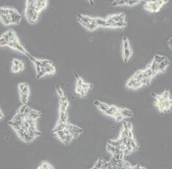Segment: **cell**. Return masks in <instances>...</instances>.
I'll use <instances>...</instances> for the list:
<instances>
[{
	"label": "cell",
	"instance_id": "cell-19",
	"mask_svg": "<svg viewBox=\"0 0 172 169\" xmlns=\"http://www.w3.org/2000/svg\"><path fill=\"white\" fill-rule=\"evenodd\" d=\"M37 169H55V168L48 161H42Z\"/></svg>",
	"mask_w": 172,
	"mask_h": 169
},
{
	"label": "cell",
	"instance_id": "cell-26",
	"mask_svg": "<svg viewBox=\"0 0 172 169\" xmlns=\"http://www.w3.org/2000/svg\"><path fill=\"white\" fill-rule=\"evenodd\" d=\"M166 57H165L164 55H155L153 57V61H155V62H157L158 65H159L160 62H163Z\"/></svg>",
	"mask_w": 172,
	"mask_h": 169
},
{
	"label": "cell",
	"instance_id": "cell-3",
	"mask_svg": "<svg viewBox=\"0 0 172 169\" xmlns=\"http://www.w3.org/2000/svg\"><path fill=\"white\" fill-rule=\"evenodd\" d=\"M155 104L161 112H167L170 110L172 106V100L170 98L169 100H164L163 101L155 100Z\"/></svg>",
	"mask_w": 172,
	"mask_h": 169
},
{
	"label": "cell",
	"instance_id": "cell-10",
	"mask_svg": "<svg viewBox=\"0 0 172 169\" xmlns=\"http://www.w3.org/2000/svg\"><path fill=\"white\" fill-rule=\"evenodd\" d=\"M77 20L79 22H83V23H85V24H89L90 23L93 22L95 20V18H92V17H90V16L79 14L78 15Z\"/></svg>",
	"mask_w": 172,
	"mask_h": 169
},
{
	"label": "cell",
	"instance_id": "cell-38",
	"mask_svg": "<svg viewBox=\"0 0 172 169\" xmlns=\"http://www.w3.org/2000/svg\"><path fill=\"white\" fill-rule=\"evenodd\" d=\"M41 62L43 66V67H46L48 65H53V62L51 60H48V59H41Z\"/></svg>",
	"mask_w": 172,
	"mask_h": 169
},
{
	"label": "cell",
	"instance_id": "cell-15",
	"mask_svg": "<svg viewBox=\"0 0 172 169\" xmlns=\"http://www.w3.org/2000/svg\"><path fill=\"white\" fill-rule=\"evenodd\" d=\"M58 122L63 124L68 123V114L67 112L59 111V118Z\"/></svg>",
	"mask_w": 172,
	"mask_h": 169
},
{
	"label": "cell",
	"instance_id": "cell-31",
	"mask_svg": "<svg viewBox=\"0 0 172 169\" xmlns=\"http://www.w3.org/2000/svg\"><path fill=\"white\" fill-rule=\"evenodd\" d=\"M56 92H57V94L59 96V97L60 98V99L65 96L63 91V89L59 85H56Z\"/></svg>",
	"mask_w": 172,
	"mask_h": 169
},
{
	"label": "cell",
	"instance_id": "cell-36",
	"mask_svg": "<svg viewBox=\"0 0 172 169\" xmlns=\"http://www.w3.org/2000/svg\"><path fill=\"white\" fill-rule=\"evenodd\" d=\"M82 88L84 89V90L86 92H88L89 91V88H91L93 87V85L91 84H89V83H84L83 84H82V85L81 86Z\"/></svg>",
	"mask_w": 172,
	"mask_h": 169
},
{
	"label": "cell",
	"instance_id": "cell-35",
	"mask_svg": "<svg viewBox=\"0 0 172 169\" xmlns=\"http://www.w3.org/2000/svg\"><path fill=\"white\" fill-rule=\"evenodd\" d=\"M152 81V78H145L141 81V83L142 85H149Z\"/></svg>",
	"mask_w": 172,
	"mask_h": 169
},
{
	"label": "cell",
	"instance_id": "cell-29",
	"mask_svg": "<svg viewBox=\"0 0 172 169\" xmlns=\"http://www.w3.org/2000/svg\"><path fill=\"white\" fill-rule=\"evenodd\" d=\"M122 45H123V49L130 48V42H129V41L127 36H124L123 39H122Z\"/></svg>",
	"mask_w": 172,
	"mask_h": 169
},
{
	"label": "cell",
	"instance_id": "cell-5",
	"mask_svg": "<svg viewBox=\"0 0 172 169\" xmlns=\"http://www.w3.org/2000/svg\"><path fill=\"white\" fill-rule=\"evenodd\" d=\"M66 128L70 131V133L73 137L74 139H77L83 132V129L78 126L77 125L72 124L71 123H69V122L66 125Z\"/></svg>",
	"mask_w": 172,
	"mask_h": 169
},
{
	"label": "cell",
	"instance_id": "cell-12",
	"mask_svg": "<svg viewBox=\"0 0 172 169\" xmlns=\"http://www.w3.org/2000/svg\"><path fill=\"white\" fill-rule=\"evenodd\" d=\"M170 65V61L167 57L158 65V72H163L166 70V68Z\"/></svg>",
	"mask_w": 172,
	"mask_h": 169
},
{
	"label": "cell",
	"instance_id": "cell-50",
	"mask_svg": "<svg viewBox=\"0 0 172 169\" xmlns=\"http://www.w3.org/2000/svg\"><path fill=\"white\" fill-rule=\"evenodd\" d=\"M90 169H98V168H96L95 167H94V166H93V167L92 168H91Z\"/></svg>",
	"mask_w": 172,
	"mask_h": 169
},
{
	"label": "cell",
	"instance_id": "cell-34",
	"mask_svg": "<svg viewBox=\"0 0 172 169\" xmlns=\"http://www.w3.org/2000/svg\"><path fill=\"white\" fill-rule=\"evenodd\" d=\"M126 5V1L124 0H121V1H114L112 3V6L117 7V6H122Z\"/></svg>",
	"mask_w": 172,
	"mask_h": 169
},
{
	"label": "cell",
	"instance_id": "cell-16",
	"mask_svg": "<svg viewBox=\"0 0 172 169\" xmlns=\"http://www.w3.org/2000/svg\"><path fill=\"white\" fill-rule=\"evenodd\" d=\"M95 23L97 24V25L98 27H102V28H110V26L106 23V19H103L101 18H95Z\"/></svg>",
	"mask_w": 172,
	"mask_h": 169
},
{
	"label": "cell",
	"instance_id": "cell-43",
	"mask_svg": "<svg viewBox=\"0 0 172 169\" xmlns=\"http://www.w3.org/2000/svg\"><path fill=\"white\" fill-rule=\"evenodd\" d=\"M27 85H28L27 83H20L18 85L19 92H21Z\"/></svg>",
	"mask_w": 172,
	"mask_h": 169
},
{
	"label": "cell",
	"instance_id": "cell-28",
	"mask_svg": "<svg viewBox=\"0 0 172 169\" xmlns=\"http://www.w3.org/2000/svg\"><path fill=\"white\" fill-rule=\"evenodd\" d=\"M148 67H149L153 72L159 73L158 72V64L157 63V62H155V61H152L151 63L148 65Z\"/></svg>",
	"mask_w": 172,
	"mask_h": 169
},
{
	"label": "cell",
	"instance_id": "cell-39",
	"mask_svg": "<svg viewBox=\"0 0 172 169\" xmlns=\"http://www.w3.org/2000/svg\"><path fill=\"white\" fill-rule=\"evenodd\" d=\"M46 75V71H45V70H44V68L43 67L42 69V70L38 73V74H37V79H41L43 77H44V76Z\"/></svg>",
	"mask_w": 172,
	"mask_h": 169
},
{
	"label": "cell",
	"instance_id": "cell-45",
	"mask_svg": "<svg viewBox=\"0 0 172 169\" xmlns=\"http://www.w3.org/2000/svg\"><path fill=\"white\" fill-rule=\"evenodd\" d=\"M18 66V67H19V68H20V71L24 70V68H25V65H24V62H23V61H21V62H20V63Z\"/></svg>",
	"mask_w": 172,
	"mask_h": 169
},
{
	"label": "cell",
	"instance_id": "cell-18",
	"mask_svg": "<svg viewBox=\"0 0 172 169\" xmlns=\"http://www.w3.org/2000/svg\"><path fill=\"white\" fill-rule=\"evenodd\" d=\"M120 113L124 117V118H131L133 116L132 111L127 108H120Z\"/></svg>",
	"mask_w": 172,
	"mask_h": 169
},
{
	"label": "cell",
	"instance_id": "cell-25",
	"mask_svg": "<svg viewBox=\"0 0 172 169\" xmlns=\"http://www.w3.org/2000/svg\"><path fill=\"white\" fill-rule=\"evenodd\" d=\"M29 98V94H20V99L22 102V105H27Z\"/></svg>",
	"mask_w": 172,
	"mask_h": 169
},
{
	"label": "cell",
	"instance_id": "cell-48",
	"mask_svg": "<svg viewBox=\"0 0 172 169\" xmlns=\"http://www.w3.org/2000/svg\"><path fill=\"white\" fill-rule=\"evenodd\" d=\"M3 118H4V115H3L2 111L1 110V109H0V120L3 119Z\"/></svg>",
	"mask_w": 172,
	"mask_h": 169
},
{
	"label": "cell",
	"instance_id": "cell-22",
	"mask_svg": "<svg viewBox=\"0 0 172 169\" xmlns=\"http://www.w3.org/2000/svg\"><path fill=\"white\" fill-rule=\"evenodd\" d=\"M44 68L46 71V75H54L55 73L56 69L53 65H48V66H46V67H44Z\"/></svg>",
	"mask_w": 172,
	"mask_h": 169
},
{
	"label": "cell",
	"instance_id": "cell-37",
	"mask_svg": "<svg viewBox=\"0 0 172 169\" xmlns=\"http://www.w3.org/2000/svg\"><path fill=\"white\" fill-rule=\"evenodd\" d=\"M141 1H136V0H131V1H126V5H128L129 7H132L134 5H136L140 3Z\"/></svg>",
	"mask_w": 172,
	"mask_h": 169
},
{
	"label": "cell",
	"instance_id": "cell-6",
	"mask_svg": "<svg viewBox=\"0 0 172 169\" xmlns=\"http://www.w3.org/2000/svg\"><path fill=\"white\" fill-rule=\"evenodd\" d=\"M142 84L141 81H139L136 79H134L133 77H131L128 79L127 82L126 87L128 88L134 89V90H136V89L140 88L142 87Z\"/></svg>",
	"mask_w": 172,
	"mask_h": 169
},
{
	"label": "cell",
	"instance_id": "cell-2",
	"mask_svg": "<svg viewBox=\"0 0 172 169\" xmlns=\"http://www.w3.org/2000/svg\"><path fill=\"white\" fill-rule=\"evenodd\" d=\"M8 46L13 49H15V50H17L20 53H22V54H24L25 55L27 56L29 59H30L32 56L27 50H26L24 46L20 44V42H19L18 39L16 40L15 41H13V42H9Z\"/></svg>",
	"mask_w": 172,
	"mask_h": 169
},
{
	"label": "cell",
	"instance_id": "cell-49",
	"mask_svg": "<svg viewBox=\"0 0 172 169\" xmlns=\"http://www.w3.org/2000/svg\"><path fill=\"white\" fill-rule=\"evenodd\" d=\"M5 41V40L3 38L2 36H1V37H0V44H1V42H3V41Z\"/></svg>",
	"mask_w": 172,
	"mask_h": 169
},
{
	"label": "cell",
	"instance_id": "cell-14",
	"mask_svg": "<svg viewBox=\"0 0 172 169\" xmlns=\"http://www.w3.org/2000/svg\"><path fill=\"white\" fill-rule=\"evenodd\" d=\"M143 73H144V76L145 78H151L153 79L155 75H156L158 73L153 72L152 70L147 67L145 70H143Z\"/></svg>",
	"mask_w": 172,
	"mask_h": 169
},
{
	"label": "cell",
	"instance_id": "cell-27",
	"mask_svg": "<svg viewBox=\"0 0 172 169\" xmlns=\"http://www.w3.org/2000/svg\"><path fill=\"white\" fill-rule=\"evenodd\" d=\"M75 91L77 94L80 96L81 97H84L85 96L86 94L87 93V92L85 91L83 88H82V87H76Z\"/></svg>",
	"mask_w": 172,
	"mask_h": 169
},
{
	"label": "cell",
	"instance_id": "cell-42",
	"mask_svg": "<svg viewBox=\"0 0 172 169\" xmlns=\"http://www.w3.org/2000/svg\"><path fill=\"white\" fill-rule=\"evenodd\" d=\"M77 84H76V85H77V87H81L82 84L84 83V80L80 77H77Z\"/></svg>",
	"mask_w": 172,
	"mask_h": 169
},
{
	"label": "cell",
	"instance_id": "cell-33",
	"mask_svg": "<svg viewBox=\"0 0 172 169\" xmlns=\"http://www.w3.org/2000/svg\"><path fill=\"white\" fill-rule=\"evenodd\" d=\"M105 160H102V159H98L94 164V167H95L96 168H97L98 169H101L102 167V165H103L104 163Z\"/></svg>",
	"mask_w": 172,
	"mask_h": 169
},
{
	"label": "cell",
	"instance_id": "cell-7",
	"mask_svg": "<svg viewBox=\"0 0 172 169\" xmlns=\"http://www.w3.org/2000/svg\"><path fill=\"white\" fill-rule=\"evenodd\" d=\"M69 105V102L67 97L65 96L63 98L60 99V100H59V111L67 112Z\"/></svg>",
	"mask_w": 172,
	"mask_h": 169
},
{
	"label": "cell",
	"instance_id": "cell-13",
	"mask_svg": "<svg viewBox=\"0 0 172 169\" xmlns=\"http://www.w3.org/2000/svg\"><path fill=\"white\" fill-rule=\"evenodd\" d=\"M110 17L115 22H119L125 21V17H126V16H125V13H120V14L117 15H110Z\"/></svg>",
	"mask_w": 172,
	"mask_h": 169
},
{
	"label": "cell",
	"instance_id": "cell-44",
	"mask_svg": "<svg viewBox=\"0 0 172 169\" xmlns=\"http://www.w3.org/2000/svg\"><path fill=\"white\" fill-rule=\"evenodd\" d=\"M11 70L12 72L14 73H18L20 70V68L18 67V66L17 65H12V67H11Z\"/></svg>",
	"mask_w": 172,
	"mask_h": 169
},
{
	"label": "cell",
	"instance_id": "cell-9",
	"mask_svg": "<svg viewBox=\"0 0 172 169\" xmlns=\"http://www.w3.org/2000/svg\"><path fill=\"white\" fill-rule=\"evenodd\" d=\"M94 105L99 109V110L103 112V113L105 111H106L110 107V105L106 104L104 102L98 101L97 100L94 101Z\"/></svg>",
	"mask_w": 172,
	"mask_h": 169
},
{
	"label": "cell",
	"instance_id": "cell-40",
	"mask_svg": "<svg viewBox=\"0 0 172 169\" xmlns=\"http://www.w3.org/2000/svg\"><path fill=\"white\" fill-rule=\"evenodd\" d=\"M114 118L115 119V120L117 122H120L121 121H123V119H124V117L121 115L120 112H119V113H117L116 115L115 116Z\"/></svg>",
	"mask_w": 172,
	"mask_h": 169
},
{
	"label": "cell",
	"instance_id": "cell-1",
	"mask_svg": "<svg viewBox=\"0 0 172 169\" xmlns=\"http://www.w3.org/2000/svg\"><path fill=\"white\" fill-rule=\"evenodd\" d=\"M168 1H148L144 5V8L151 12H157Z\"/></svg>",
	"mask_w": 172,
	"mask_h": 169
},
{
	"label": "cell",
	"instance_id": "cell-17",
	"mask_svg": "<svg viewBox=\"0 0 172 169\" xmlns=\"http://www.w3.org/2000/svg\"><path fill=\"white\" fill-rule=\"evenodd\" d=\"M123 59L124 62H127L132 56V49L131 48H127V49H123Z\"/></svg>",
	"mask_w": 172,
	"mask_h": 169
},
{
	"label": "cell",
	"instance_id": "cell-23",
	"mask_svg": "<svg viewBox=\"0 0 172 169\" xmlns=\"http://www.w3.org/2000/svg\"><path fill=\"white\" fill-rule=\"evenodd\" d=\"M54 135H55L56 137H57L59 140H60L63 143L65 144V138H66V135L64 133L63 131H59L56 132V133H54Z\"/></svg>",
	"mask_w": 172,
	"mask_h": 169
},
{
	"label": "cell",
	"instance_id": "cell-24",
	"mask_svg": "<svg viewBox=\"0 0 172 169\" xmlns=\"http://www.w3.org/2000/svg\"><path fill=\"white\" fill-rule=\"evenodd\" d=\"M132 77H133L134 79H136V80H138L139 81H141L142 79L144 78L143 70H138V71H137L132 76Z\"/></svg>",
	"mask_w": 172,
	"mask_h": 169
},
{
	"label": "cell",
	"instance_id": "cell-11",
	"mask_svg": "<svg viewBox=\"0 0 172 169\" xmlns=\"http://www.w3.org/2000/svg\"><path fill=\"white\" fill-rule=\"evenodd\" d=\"M48 4V1H35V10L40 13Z\"/></svg>",
	"mask_w": 172,
	"mask_h": 169
},
{
	"label": "cell",
	"instance_id": "cell-4",
	"mask_svg": "<svg viewBox=\"0 0 172 169\" xmlns=\"http://www.w3.org/2000/svg\"><path fill=\"white\" fill-rule=\"evenodd\" d=\"M7 16H9L11 18V24H20L22 20V16L20 14H19V12L16 9L9 8Z\"/></svg>",
	"mask_w": 172,
	"mask_h": 169
},
{
	"label": "cell",
	"instance_id": "cell-47",
	"mask_svg": "<svg viewBox=\"0 0 172 169\" xmlns=\"http://www.w3.org/2000/svg\"><path fill=\"white\" fill-rule=\"evenodd\" d=\"M168 45L170 47V48L172 49V38H170L169 40H168Z\"/></svg>",
	"mask_w": 172,
	"mask_h": 169
},
{
	"label": "cell",
	"instance_id": "cell-41",
	"mask_svg": "<svg viewBox=\"0 0 172 169\" xmlns=\"http://www.w3.org/2000/svg\"><path fill=\"white\" fill-rule=\"evenodd\" d=\"M30 93V91H29V85L28 84L26 86L25 88L23 89V90L20 92V94H29Z\"/></svg>",
	"mask_w": 172,
	"mask_h": 169
},
{
	"label": "cell",
	"instance_id": "cell-30",
	"mask_svg": "<svg viewBox=\"0 0 172 169\" xmlns=\"http://www.w3.org/2000/svg\"><path fill=\"white\" fill-rule=\"evenodd\" d=\"M126 25H127L126 21L115 22L113 25L112 28H124L125 27H126Z\"/></svg>",
	"mask_w": 172,
	"mask_h": 169
},
{
	"label": "cell",
	"instance_id": "cell-8",
	"mask_svg": "<svg viewBox=\"0 0 172 169\" xmlns=\"http://www.w3.org/2000/svg\"><path fill=\"white\" fill-rule=\"evenodd\" d=\"M119 112H120V108L116 107L115 105H110V108H109L106 111L104 112V114L106 115L109 116L111 117H114Z\"/></svg>",
	"mask_w": 172,
	"mask_h": 169
},
{
	"label": "cell",
	"instance_id": "cell-46",
	"mask_svg": "<svg viewBox=\"0 0 172 169\" xmlns=\"http://www.w3.org/2000/svg\"><path fill=\"white\" fill-rule=\"evenodd\" d=\"M22 61H20L19 59H15L12 60V65H18L20 63V62Z\"/></svg>",
	"mask_w": 172,
	"mask_h": 169
},
{
	"label": "cell",
	"instance_id": "cell-20",
	"mask_svg": "<svg viewBox=\"0 0 172 169\" xmlns=\"http://www.w3.org/2000/svg\"><path fill=\"white\" fill-rule=\"evenodd\" d=\"M66 125H67V124H63V123H61V122H57V123H56V125H55V127L54 128V129H53L52 133L54 134L58 131L63 130L64 129L66 128Z\"/></svg>",
	"mask_w": 172,
	"mask_h": 169
},
{
	"label": "cell",
	"instance_id": "cell-21",
	"mask_svg": "<svg viewBox=\"0 0 172 169\" xmlns=\"http://www.w3.org/2000/svg\"><path fill=\"white\" fill-rule=\"evenodd\" d=\"M0 21H1L3 24L5 25H11V18L7 15H0Z\"/></svg>",
	"mask_w": 172,
	"mask_h": 169
},
{
	"label": "cell",
	"instance_id": "cell-32",
	"mask_svg": "<svg viewBox=\"0 0 172 169\" xmlns=\"http://www.w3.org/2000/svg\"><path fill=\"white\" fill-rule=\"evenodd\" d=\"M98 28V26L95 23V20H94L93 22L90 23V24H89L87 29H88L89 31H93L96 30V29H97Z\"/></svg>",
	"mask_w": 172,
	"mask_h": 169
}]
</instances>
